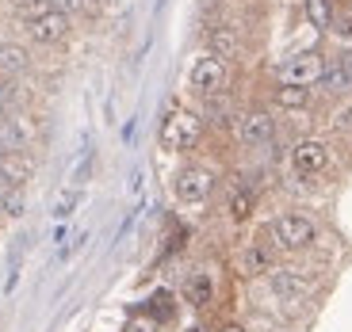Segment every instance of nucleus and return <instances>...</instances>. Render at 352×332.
<instances>
[{
    "instance_id": "obj_1",
    "label": "nucleus",
    "mask_w": 352,
    "mask_h": 332,
    "mask_svg": "<svg viewBox=\"0 0 352 332\" xmlns=\"http://www.w3.org/2000/svg\"><path fill=\"white\" fill-rule=\"evenodd\" d=\"M268 237H272V248H280V252H307V248L318 241V226H314V218H307V214L287 210V214H280V218L272 222Z\"/></svg>"
},
{
    "instance_id": "obj_2",
    "label": "nucleus",
    "mask_w": 352,
    "mask_h": 332,
    "mask_svg": "<svg viewBox=\"0 0 352 332\" xmlns=\"http://www.w3.org/2000/svg\"><path fill=\"white\" fill-rule=\"evenodd\" d=\"M199 134H203L199 115L188 111V107H173V111L165 115V123H161V145H165L168 153H188V149H195Z\"/></svg>"
},
{
    "instance_id": "obj_3",
    "label": "nucleus",
    "mask_w": 352,
    "mask_h": 332,
    "mask_svg": "<svg viewBox=\"0 0 352 332\" xmlns=\"http://www.w3.org/2000/svg\"><path fill=\"white\" fill-rule=\"evenodd\" d=\"M322 73H326V58H322L318 50L291 54V58H283V62L276 65V80H280V84H295V88L318 84Z\"/></svg>"
},
{
    "instance_id": "obj_4",
    "label": "nucleus",
    "mask_w": 352,
    "mask_h": 332,
    "mask_svg": "<svg viewBox=\"0 0 352 332\" xmlns=\"http://www.w3.org/2000/svg\"><path fill=\"white\" fill-rule=\"evenodd\" d=\"M226 62L222 58H214V54H203V58H195L192 73H188V84H192V92H199V96H219L222 88H226Z\"/></svg>"
},
{
    "instance_id": "obj_5",
    "label": "nucleus",
    "mask_w": 352,
    "mask_h": 332,
    "mask_svg": "<svg viewBox=\"0 0 352 332\" xmlns=\"http://www.w3.org/2000/svg\"><path fill=\"white\" fill-rule=\"evenodd\" d=\"M214 191V172H207V168L199 165H188L176 172V199L184 202V206H199V202H207Z\"/></svg>"
},
{
    "instance_id": "obj_6",
    "label": "nucleus",
    "mask_w": 352,
    "mask_h": 332,
    "mask_svg": "<svg viewBox=\"0 0 352 332\" xmlns=\"http://www.w3.org/2000/svg\"><path fill=\"white\" fill-rule=\"evenodd\" d=\"M234 134H238L241 145L261 149V145H268V141L276 138V119H272L268 111H245V115H238Z\"/></svg>"
},
{
    "instance_id": "obj_7",
    "label": "nucleus",
    "mask_w": 352,
    "mask_h": 332,
    "mask_svg": "<svg viewBox=\"0 0 352 332\" xmlns=\"http://www.w3.org/2000/svg\"><path fill=\"white\" fill-rule=\"evenodd\" d=\"M329 165V145L322 138H302L291 149V168L299 176H322Z\"/></svg>"
},
{
    "instance_id": "obj_8",
    "label": "nucleus",
    "mask_w": 352,
    "mask_h": 332,
    "mask_svg": "<svg viewBox=\"0 0 352 332\" xmlns=\"http://www.w3.org/2000/svg\"><path fill=\"white\" fill-rule=\"evenodd\" d=\"M35 141V123L27 115H0V153H23Z\"/></svg>"
},
{
    "instance_id": "obj_9",
    "label": "nucleus",
    "mask_w": 352,
    "mask_h": 332,
    "mask_svg": "<svg viewBox=\"0 0 352 332\" xmlns=\"http://www.w3.org/2000/svg\"><path fill=\"white\" fill-rule=\"evenodd\" d=\"M27 35H31V43H38V46L62 43V38L69 35V16L54 8V12H46L43 19H31V23H27Z\"/></svg>"
},
{
    "instance_id": "obj_10",
    "label": "nucleus",
    "mask_w": 352,
    "mask_h": 332,
    "mask_svg": "<svg viewBox=\"0 0 352 332\" xmlns=\"http://www.w3.org/2000/svg\"><path fill=\"white\" fill-rule=\"evenodd\" d=\"M268 290L276 298H283V302H295V298H302L310 290V275H302L295 268H272L268 271Z\"/></svg>"
},
{
    "instance_id": "obj_11",
    "label": "nucleus",
    "mask_w": 352,
    "mask_h": 332,
    "mask_svg": "<svg viewBox=\"0 0 352 332\" xmlns=\"http://www.w3.org/2000/svg\"><path fill=\"white\" fill-rule=\"evenodd\" d=\"M207 43H211V54L222 58V62L238 54V35H234V27H226V23L211 27V31H207Z\"/></svg>"
},
{
    "instance_id": "obj_12",
    "label": "nucleus",
    "mask_w": 352,
    "mask_h": 332,
    "mask_svg": "<svg viewBox=\"0 0 352 332\" xmlns=\"http://www.w3.org/2000/svg\"><path fill=\"white\" fill-rule=\"evenodd\" d=\"M241 268H245V275H268V271L276 268L272 263V245H249L245 256H241Z\"/></svg>"
},
{
    "instance_id": "obj_13",
    "label": "nucleus",
    "mask_w": 352,
    "mask_h": 332,
    "mask_svg": "<svg viewBox=\"0 0 352 332\" xmlns=\"http://www.w3.org/2000/svg\"><path fill=\"white\" fill-rule=\"evenodd\" d=\"M27 50L16 43H0V77H19V73L27 69Z\"/></svg>"
},
{
    "instance_id": "obj_14",
    "label": "nucleus",
    "mask_w": 352,
    "mask_h": 332,
    "mask_svg": "<svg viewBox=\"0 0 352 332\" xmlns=\"http://www.w3.org/2000/svg\"><path fill=\"white\" fill-rule=\"evenodd\" d=\"M226 210H230V218L234 222H249L253 218V210H256V191H249V187H234L226 199Z\"/></svg>"
},
{
    "instance_id": "obj_15",
    "label": "nucleus",
    "mask_w": 352,
    "mask_h": 332,
    "mask_svg": "<svg viewBox=\"0 0 352 332\" xmlns=\"http://www.w3.org/2000/svg\"><path fill=\"white\" fill-rule=\"evenodd\" d=\"M302 16L318 31H333V0H302Z\"/></svg>"
},
{
    "instance_id": "obj_16",
    "label": "nucleus",
    "mask_w": 352,
    "mask_h": 332,
    "mask_svg": "<svg viewBox=\"0 0 352 332\" xmlns=\"http://www.w3.org/2000/svg\"><path fill=\"white\" fill-rule=\"evenodd\" d=\"M310 88H295V84H280L276 88V107H283V111H307L310 107Z\"/></svg>"
},
{
    "instance_id": "obj_17",
    "label": "nucleus",
    "mask_w": 352,
    "mask_h": 332,
    "mask_svg": "<svg viewBox=\"0 0 352 332\" xmlns=\"http://www.w3.org/2000/svg\"><path fill=\"white\" fill-rule=\"evenodd\" d=\"M318 88H322V92H329V96H349L352 84H349V77H344L341 62H326V73H322Z\"/></svg>"
},
{
    "instance_id": "obj_18",
    "label": "nucleus",
    "mask_w": 352,
    "mask_h": 332,
    "mask_svg": "<svg viewBox=\"0 0 352 332\" xmlns=\"http://www.w3.org/2000/svg\"><path fill=\"white\" fill-rule=\"evenodd\" d=\"M184 298L192 302L195 309L211 306V302H214V283L207 279V275H192V279H188V287H184Z\"/></svg>"
},
{
    "instance_id": "obj_19",
    "label": "nucleus",
    "mask_w": 352,
    "mask_h": 332,
    "mask_svg": "<svg viewBox=\"0 0 352 332\" xmlns=\"http://www.w3.org/2000/svg\"><path fill=\"white\" fill-rule=\"evenodd\" d=\"M46 12H54V0H19V16H23V23L43 19Z\"/></svg>"
},
{
    "instance_id": "obj_20",
    "label": "nucleus",
    "mask_w": 352,
    "mask_h": 332,
    "mask_svg": "<svg viewBox=\"0 0 352 332\" xmlns=\"http://www.w3.org/2000/svg\"><path fill=\"white\" fill-rule=\"evenodd\" d=\"M0 210H4L8 218H19V214H23V191H19V187H12L8 199L0 202Z\"/></svg>"
},
{
    "instance_id": "obj_21",
    "label": "nucleus",
    "mask_w": 352,
    "mask_h": 332,
    "mask_svg": "<svg viewBox=\"0 0 352 332\" xmlns=\"http://www.w3.org/2000/svg\"><path fill=\"white\" fill-rule=\"evenodd\" d=\"M77 202H80V191H65L62 199L54 202V214H58V218H69V214H73V206H77Z\"/></svg>"
},
{
    "instance_id": "obj_22",
    "label": "nucleus",
    "mask_w": 352,
    "mask_h": 332,
    "mask_svg": "<svg viewBox=\"0 0 352 332\" xmlns=\"http://www.w3.org/2000/svg\"><path fill=\"white\" fill-rule=\"evenodd\" d=\"M12 104H16V84H12V77H0V115L8 111Z\"/></svg>"
},
{
    "instance_id": "obj_23",
    "label": "nucleus",
    "mask_w": 352,
    "mask_h": 332,
    "mask_svg": "<svg viewBox=\"0 0 352 332\" xmlns=\"http://www.w3.org/2000/svg\"><path fill=\"white\" fill-rule=\"evenodd\" d=\"M54 8L65 12V16H77V12L88 8V0H54Z\"/></svg>"
},
{
    "instance_id": "obj_24",
    "label": "nucleus",
    "mask_w": 352,
    "mask_h": 332,
    "mask_svg": "<svg viewBox=\"0 0 352 332\" xmlns=\"http://www.w3.org/2000/svg\"><path fill=\"white\" fill-rule=\"evenodd\" d=\"M333 126H337V130H352V104L341 107V111L333 115Z\"/></svg>"
},
{
    "instance_id": "obj_25",
    "label": "nucleus",
    "mask_w": 352,
    "mask_h": 332,
    "mask_svg": "<svg viewBox=\"0 0 352 332\" xmlns=\"http://www.w3.org/2000/svg\"><path fill=\"white\" fill-rule=\"evenodd\" d=\"M337 62H341L344 77H349V84H352V50H349V54H341V58H337Z\"/></svg>"
},
{
    "instance_id": "obj_26",
    "label": "nucleus",
    "mask_w": 352,
    "mask_h": 332,
    "mask_svg": "<svg viewBox=\"0 0 352 332\" xmlns=\"http://www.w3.org/2000/svg\"><path fill=\"white\" fill-rule=\"evenodd\" d=\"M12 187H16V184H12V180H8L4 172H0V202L8 199V191H12Z\"/></svg>"
},
{
    "instance_id": "obj_27",
    "label": "nucleus",
    "mask_w": 352,
    "mask_h": 332,
    "mask_svg": "<svg viewBox=\"0 0 352 332\" xmlns=\"http://www.w3.org/2000/svg\"><path fill=\"white\" fill-rule=\"evenodd\" d=\"M219 332H249V329H245V324H238V321H226Z\"/></svg>"
},
{
    "instance_id": "obj_28",
    "label": "nucleus",
    "mask_w": 352,
    "mask_h": 332,
    "mask_svg": "<svg viewBox=\"0 0 352 332\" xmlns=\"http://www.w3.org/2000/svg\"><path fill=\"white\" fill-rule=\"evenodd\" d=\"M0 157H4V153H0Z\"/></svg>"
}]
</instances>
